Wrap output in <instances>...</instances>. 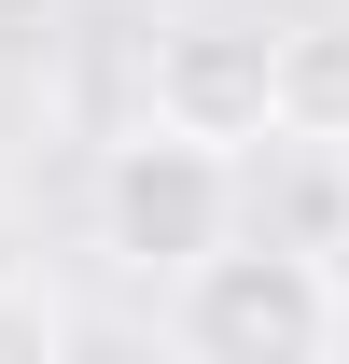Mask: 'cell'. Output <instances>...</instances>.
I'll return each instance as SVG.
<instances>
[{
  "label": "cell",
  "instance_id": "cell-1",
  "mask_svg": "<svg viewBox=\"0 0 349 364\" xmlns=\"http://www.w3.org/2000/svg\"><path fill=\"white\" fill-rule=\"evenodd\" d=\"M168 336L196 364H321L349 336V280L294 238H223L168 280Z\"/></svg>",
  "mask_w": 349,
  "mask_h": 364
},
{
  "label": "cell",
  "instance_id": "cell-2",
  "mask_svg": "<svg viewBox=\"0 0 349 364\" xmlns=\"http://www.w3.org/2000/svg\"><path fill=\"white\" fill-rule=\"evenodd\" d=\"M223 238H238V154L140 112V140L98 154V252L140 267V280H182L196 252H223Z\"/></svg>",
  "mask_w": 349,
  "mask_h": 364
},
{
  "label": "cell",
  "instance_id": "cell-3",
  "mask_svg": "<svg viewBox=\"0 0 349 364\" xmlns=\"http://www.w3.org/2000/svg\"><path fill=\"white\" fill-rule=\"evenodd\" d=\"M154 127H196L223 154L279 140V28H168L154 43Z\"/></svg>",
  "mask_w": 349,
  "mask_h": 364
},
{
  "label": "cell",
  "instance_id": "cell-4",
  "mask_svg": "<svg viewBox=\"0 0 349 364\" xmlns=\"http://www.w3.org/2000/svg\"><path fill=\"white\" fill-rule=\"evenodd\" d=\"M279 140H307V154H349V14H307V28H279Z\"/></svg>",
  "mask_w": 349,
  "mask_h": 364
},
{
  "label": "cell",
  "instance_id": "cell-5",
  "mask_svg": "<svg viewBox=\"0 0 349 364\" xmlns=\"http://www.w3.org/2000/svg\"><path fill=\"white\" fill-rule=\"evenodd\" d=\"M43 350H70V309L43 280H0V364H43Z\"/></svg>",
  "mask_w": 349,
  "mask_h": 364
}]
</instances>
